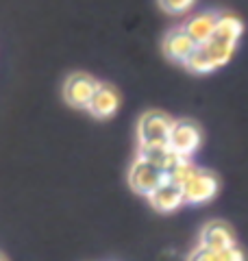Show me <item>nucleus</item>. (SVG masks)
I'll list each match as a JSON object with an SVG mask.
<instances>
[{
	"instance_id": "8",
	"label": "nucleus",
	"mask_w": 248,
	"mask_h": 261,
	"mask_svg": "<svg viewBox=\"0 0 248 261\" xmlns=\"http://www.w3.org/2000/svg\"><path fill=\"white\" fill-rule=\"evenodd\" d=\"M148 202H151V207L155 211H159V214H170V211H175L183 205V187L175 181H170V178H165V181L148 196Z\"/></svg>"
},
{
	"instance_id": "13",
	"label": "nucleus",
	"mask_w": 248,
	"mask_h": 261,
	"mask_svg": "<svg viewBox=\"0 0 248 261\" xmlns=\"http://www.w3.org/2000/svg\"><path fill=\"white\" fill-rule=\"evenodd\" d=\"M185 68L189 72H194V74H209V72L216 70V65H213V61L209 59L205 46H196V50L189 55V59L185 61Z\"/></svg>"
},
{
	"instance_id": "5",
	"label": "nucleus",
	"mask_w": 248,
	"mask_h": 261,
	"mask_svg": "<svg viewBox=\"0 0 248 261\" xmlns=\"http://www.w3.org/2000/svg\"><path fill=\"white\" fill-rule=\"evenodd\" d=\"M98 87V81L85 72H74L63 83V100L74 109H87Z\"/></svg>"
},
{
	"instance_id": "10",
	"label": "nucleus",
	"mask_w": 248,
	"mask_h": 261,
	"mask_svg": "<svg viewBox=\"0 0 248 261\" xmlns=\"http://www.w3.org/2000/svg\"><path fill=\"white\" fill-rule=\"evenodd\" d=\"M216 24H218V13H201V15L189 18L185 22L183 31L196 46H205L211 39L213 31H216Z\"/></svg>"
},
{
	"instance_id": "17",
	"label": "nucleus",
	"mask_w": 248,
	"mask_h": 261,
	"mask_svg": "<svg viewBox=\"0 0 248 261\" xmlns=\"http://www.w3.org/2000/svg\"><path fill=\"white\" fill-rule=\"evenodd\" d=\"M216 257H218V261H246L244 252L239 250L237 246L227 248V250H220V252H216Z\"/></svg>"
},
{
	"instance_id": "15",
	"label": "nucleus",
	"mask_w": 248,
	"mask_h": 261,
	"mask_svg": "<svg viewBox=\"0 0 248 261\" xmlns=\"http://www.w3.org/2000/svg\"><path fill=\"white\" fill-rule=\"evenodd\" d=\"M194 0H159V7L165 13H172V15H181L192 9Z\"/></svg>"
},
{
	"instance_id": "6",
	"label": "nucleus",
	"mask_w": 248,
	"mask_h": 261,
	"mask_svg": "<svg viewBox=\"0 0 248 261\" xmlns=\"http://www.w3.org/2000/svg\"><path fill=\"white\" fill-rule=\"evenodd\" d=\"M118 109H120V92L113 85L98 83L92 100L87 105V111L98 120H107V118L115 116Z\"/></svg>"
},
{
	"instance_id": "9",
	"label": "nucleus",
	"mask_w": 248,
	"mask_h": 261,
	"mask_svg": "<svg viewBox=\"0 0 248 261\" xmlns=\"http://www.w3.org/2000/svg\"><path fill=\"white\" fill-rule=\"evenodd\" d=\"M194 50H196V44L189 39V35L183 29H175L163 37V53L172 61L185 63Z\"/></svg>"
},
{
	"instance_id": "2",
	"label": "nucleus",
	"mask_w": 248,
	"mask_h": 261,
	"mask_svg": "<svg viewBox=\"0 0 248 261\" xmlns=\"http://www.w3.org/2000/svg\"><path fill=\"white\" fill-rule=\"evenodd\" d=\"M203 130L194 120H175L168 137L170 150L183 159H192V154L201 148Z\"/></svg>"
},
{
	"instance_id": "11",
	"label": "nucleus",
	"mask_w": 248,
	"mask_h": 261,
	"mask_svg": "<svg viewBox=\"0 0 248 261\" xmlns=\"http://www.w3.org/2000/svg\"><path fill=\"white\" fill-rule=\"evenodd\" d=\"M139 159H146L148 163H153V166H157L159 170H163L165 176H168L172 172V168L177 166V163L183 159L179 157V154H175L170 150V146H139Z\"/></svg>"
},
{
	"instance_id": "7",
	"label": "nucleus",
	"mask_w": 248,
	"mask_h": 261,
	"mask_svg": "<svg viewBox=\"0 0 248 261\" xmlns=\"http://www.w3.org/2000/svg\"><path fill=\"white\" fill-rule=\"evenodd\" d=\"M198 246H203L211 252H220L227 248L235 246V235L229 228V224L225 222H209L201 228V235H198Z\"/></svg>"
},
{
	"instance_id": "16",
	"label": "nucleus",
	"mask_w": 248,
	"mask_h": 261,
	"mask_svg": "<svg viewBox=\"0 0 248 261\" xmlns=\"http://www.w3.org/2000/svg\"><path fill=\"white\" fill-rule=\"evenodd\" d=\"M187 261H218V257H216V252L207 250L203 246H196L192 252H189Z\"/></svg>"
},
{
	"instance_id": "18",
	"label": "nucleus",
	"mask_w": 248,
	"mask_h": 261,
	"mask_svg": "<svg viewBox=\"0 0 248 261\" xmlns=\"http://www.w3.org/2000/svg\"><path fill=\"white\" fill-rule=\"evenodd\" d=\"M0 261H7V257L3 255V252H0Z\"/></svg>"
},
{
	"instance_id": "3",
	"label": "nucleus",
	"mask_w": 248,
	"mask_h": 261,
	"mask_svg": "<svg viewBox=\"0 0 248 261\" xmlns=\"http://www.w3.org/2000/svg\"><path fill=\"white\" fill-rule=\"evenodd\" d=\"M181 187H183V202H187V205H203V202L216 198L220 190V181L216 174L196 168V172Z\"/></svg>"
},
{
	"instance_id": "1",
	"label": "nucleus",
	"mask_w": 248,
	"mask_h": 261,
	"mask_svg": "<svg viewBox=\"0 0 248 261\" xmlns=\"http://www.w3.org/2000/svg\"><path fill=\"white\" fill-rule=\"evenodd\" d=\"M172 120L168 113H163L159 109H151L139 118L137 124V140L139 146H165L172 130Z\"/></svg>"
},
{
	"instance_id": "12",
	"label": "nucleus",
	"mask_w": 248,
	"mask_h": 261,
	"mask_svg": "<svg viewBox=\"0 0 248 261\" xmlns=\"http://www.w3.org/2000/svg\"><path fill=\"white\" fill-rule=\"evenodd\" d=\"M242 31H244V24L239 18H235V15H218V24H216V31H213L211 39L235 48L239 37H242Z\"/></svg>"
},
{
	"instance_id": "14",
	"label": "nucleus",
	"mask_w": 248,
	"mask_h": 261,
	"mask_svg": "<svg viewBox=\"0 0 248 261\" xmlns=\"http://www.w3.org/2000/svg\"><path fill=\"white\" fill-rule=\"evenodd\" d=\"M205 50H207V55H209V59L213 61V65H216V68H220V65H225V63L231 59V57H233V50H235V48L209 39V42L205 44Z\"/></svg>"
},
{
	"instance_id": "4",
	"label": "nucleus",
	"mask_w": 248,
	"mask_h": 261,
	"mask_svg": "<svg viewBox=\"0 0 248 261\" xmlns=\"http://www.w3.org/2000/svg\"><path fill=\"white\" fill-rule=\"evenodd\" d=\"M165 181V172L163 170H159L157 166H153V163H148L146 159H135L133 163H131L129 168V185L131 190L142 194V196H151L157 187H159L161 183Z\"/></svg>"
}]
</instances>
